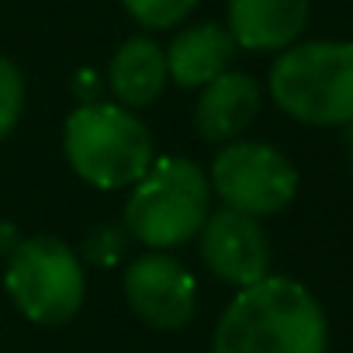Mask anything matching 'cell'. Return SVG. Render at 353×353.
<instances>
[{
    "label": "cell",
    "instance_id": "6da1fadb",
    "mask_svg": "<svg viewBox=\"0 0 353 353\" xmlns=\"http://www.w3.org/2000/svg\"><path fill=\"white\" fill-rule=\"evenodd\" d=\"M212 353H329V322L301 281L267 274L229 301Z\"/></svg>",
    "mask_w": 353,
    "mask_h": 353
},
{
    "label": "cell",
    "instance_id": "7a4b0ae2",
    "mask_svg": "<svg viewBox=\"0 0 353 353\" xmlns=\"http://www.w3.org/2000/svg\"><path fill=\"white\" fill-rule=\"evenodd\" d=\"M208 173L184 156H163L132 184L121 225L145 250H173L191 243L212 215Z\"/></svg>",
    "mask_w": 353,
    "mask_h": 353
},
{
    "label": "cell",
    "instance_id": "3957f363",
    "mask_svg": "<svg viewBox=\"0 0 353 353\" xmlns=\"http://www.w3.org/2000/svg\"><path fill=\"white\" fill-rule=\"evenodd\" d=\"M63 152L80 181L101 191L132 188L156 159L149 128L121 104H80L63 125Z\"/></svg>",
    "mask_w": 353,
    "mask_h": 353
},
{
    "label": "cell",
    "instance_id": "277c9868",
    "mask_svg": "<svg viewBox=\"0 0 353 353\" xmlns=\"http://www.w3.org/2000/svg\"><path fill=\"white\" fill-rule=\"evenodd\" d=\"M274 104L305 125L346 128L353 121V42H294L270 66Z\"/></svg>",
    "mask_w": 353,
    "mask_h": 353
},
{
    "label": "cell",
    "instance_id": "5b68a950",
    "mask_svg": "<svg viewBox=\"0 0 353 353\" xmlns=\"http://www.w3.org/2000/svg\"><path fill=\"white\" fill-rule=\"evenodd\" d=\"M14 308L35 325H66L87 298L83 263L73 246L56 236H32L14 246L4 270Z\"/></svg>",
    "mask_w": 353,
    "mask_h": 353
},
{
    "label": "cell",
    "instance_id": "8992f818",
    "mask_svg": "<svg viewBox=\"0 0 353 353\" xmlns=\"http://www.w3.org/2000/svg\"><path fill=\"white\" fill-rule=\"evenodd\" d=\"M212 194L232 212L267 219L284 212L298 194V170L267 142H225L208 170Z\"/></svg>",
    "mask_w": 353,
    "mask_h": 353
},
{
    "label": "cell",
    "instance_id": "52a82bcc",
    "mask_svg": "<svg viewBox=\"0 0 353 353\" xmlns=\"http://www.w3.org/2000/svg\"><path fill=\"white\" fill-rule=\"evenodd\" d=\"M125 301L149 329L176 332L194 319L198 284L191 270L166 250H149L125 267Z\"/></svg>",
    "mask_w": 353,
    "mask_h": 353
},
{
    "label": "cell",
    "instance_id": "ba28073f",
    "mask_svg": "<svg viewBox=\"0 0 353 353\" xmlns=\"http://www.w3.org/2000/svg\"><path fill=\"white\" fill-rule=\"evenodd\" d=\"M198 239L205 267L232 288H250L270 274V239L253 215L219 208L208 215Z\"/></svg>",
    "mask_w": 353,
    "mask_h": 353
},
{
    "label": "cell",
    "instance_id": "9c48e42d",
    "mask_svg": "<svg viewBox=\"0 0 353 353\" xmlns=\"http://www.w3.org/2000/svg\"><path fill=\"white\" fill-rule=\"evenodd\" d=\"M312 0H229V35L250 52H284L308 25Z\"/></svg>",
    "mask_w": 353,
    "mask_h": 353
},
{
    "label": "cell",
    "instance_id": "30bf717a",
    "mask_svg": "<svg viewBox=\"0 0 353 353\" xmlns=\"http://www.w3.org/2000/svg\"><path fill=\"white\" fill-rule=\"evenodd\" d=\"M260 111V87L250 73L225 70L212 83L201 87V97L194 104V128L205 142L225 145L236 142Z\"/></svg>",
    "mask_w": 353,
    "mask_h": 353
},
{
    "label": "cell",
    "instance_id": "8fae6325",
    "mask_svg": "<svg viewBox=\"0 0 353 353\" xmlns=\"http://www.w3.org/2000/svg\"><path fill=\"white\" fill-rule=\"evenodd\" d=\"M236 39L229 35L225 25L201 21L184 32H176L173 42L166 46V70L170 80L184 90H201L212 83L219 73H225L236 59Z\"/></svg>",
    "mask_w": 353,
    "mask_h": 353
},
{
    "label": "cell",
    "instance_id": "7c38bea8",
    "mask_svg": "<svg viewBox=\"0 0 353 353\" xmlns=\"http://www.w3.org/2000/svg\"><path fill=\"white\" fill-rule=\"evenodd\" d=\"M170 83L166 52L149 35H132L118 46V52L108 63V87L118 97L121 108H149L159 101V94Z\"/></svg>",
    "mask_w": 353,
    "mask_h": 353
},
{
    "label": "cell",
    "instance_id": "4fadbf2b",
    "mask_svg": "<svg viewBox=\"0 0 353 353\" xmlns=\"http://www.w3.org/2000/svg\"><path fill=\"white\" fill-rule=\"evenodd\" d=\"M121 8L128 11V18L142 28L163 32V28H176L191 18V11L198 8V0H121Z\"/></svg>",
    "mask_w": 353,
    "mask_h": 353
},
{
    "label": "cell",
    "instance_id": "5bb4252c",
    "mask_svg": "<svg viewBox=\"0 0 353 353\" xmlns=\"http://www.w3.org/2000/svg\"><path fill=\"white\" fill-rule=\"evenodd\" d=\"M25 114V73L18 63L0 56V142H4Z\"/></svg>",
    "mask_w": 353,
    "mask_h": 353
},
{
    "label": "cell",
    "instance_id": "9a60e30c",
    "mask_svg": "<svg viewBox=\"0 0 353 353\" xmlns=\"http://www.w3.org/2000/svg\"><path fill=\"white\" fill-rule=\"evenodd\" d=\"M128 229L125 225H114V222H104V225H97L87 239H83V260L87 263H94V267H114L118 260H121V253H125V246H128Z\"/></svg>",
    "mask_w": 353,
    "mask_h": 353
},
{
    "label": "cell",
    "instance_id": "2e32d148",
    "mask_svg": "<svg viewBox=\"0 0 353 353\" xmlns=\"http://www.w3.org/2000/svg\"><path fill=\"white\" fill-rule=\"evenodd\" d=\"M21 243V236H18V229L11 225V222H0V253H14V246Z\"/></svg>",
    "mask_w": 353,
    "mask_h": 353
},
{
    "label": "cell",
    "instance_id": "e0dca14e",
    "mask_svg": "<svg viewBox=\"0 0 353 353\" xmlns=\"http://www.w3.org/2000/svg\"><path fill=\"white\" fill-rule=\"evenodd\" d=\"M343 145H346V156H350V163H353V121H350L346 132H343Z\"/></svg>",
    "mask_w": 353,
    "mask_h": 353
}]
</instances>
